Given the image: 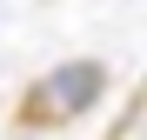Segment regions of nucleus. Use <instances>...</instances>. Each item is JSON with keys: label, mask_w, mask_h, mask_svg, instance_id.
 <instances>
[{"label": "nucleus", "mask_w": 147, "mask_h": 140, "mask_svg": "<svg viewBox=\"0 0 147 140\" xmlns=\"http://www.w3.org/2000/svg\"><path fill=\"white\" fill-rule=\"evenodd\" d=\"M100 93H107V67L100 60H60L27 100H34V120H40V113H47V120H74V113H87Z\"/></svg>", "instance_id": "1"}]
</instances>
